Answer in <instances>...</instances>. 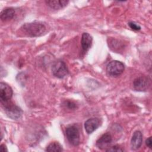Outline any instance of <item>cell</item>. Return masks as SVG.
<instances>
[{
  "instance_id": "1",
  "label": "cell",
  "mask_w": 152,
  "mask_h": 152,
  "mask_svg": "<svg viewBox=\"0 0 152 152\" xmlns=\"http://www.w3.org/2000/svg\"><path fill=\"white\" fill-rule=\"evenodd\" d=\"M21 30L22 31L30 37L40 36L45 34L46 31V26L40 21H34L23 24Z\"/></svg>"
},
{
  "instance_id": "2",
  "label": "cell",
  "mask_w": 152,
  "mask_h": 152,
  "mask_svg": "<svg viewBox=\"0 0 152 152\" xmlns=\"http://www.w3.org/2000/svg\"><path fill=\"white\" fill-rule=\"evenodd\" d=\"M4 107L5 112L7 115L12 119H18L20 118L22 114V110L20 107L16 106L12 102L8 101L1 103Z\"/></svg>"
},
{
  "instance_id": "3",
  "label": "cell",
  "mask_w": 152,
  "mask_h": 152,
  "mask_svg": "<svg viewBox=\"0 0 152 152\" xmlns=\"http://www.w3.org/2000/svg\"><path fill=\"white\" fill-rule=\"evenodd\" d=\"M51 69L53 75L58 78H63L68 74V68L65 63L62 61H55L52 64Z\"/></svg>"
},
{
  "instance_id": "4",
  "label": "cell",
  "mask_w": 152,
  "mask_h": 152,
  "mask_svg": "<svg viewBox=\"0 0 152 152\" xmlns=\"http://www.w3.org/2000/svg\"><path fill=\"white\" fill-rule=\"evenodd\" d=\"M125 69L124 64L119 61H112L109 62L106 67L107 74L112 77L120 75Z\"/></svg>"
},
{
  "instance_id": "5",
  "label": "cell",
  "mask_w": 152,
  "mask_h": 152,
  "mask_svg": "<svg viewBox=\"0 0 152 152\" xmlns=\"http://www.w3.org/2000/svg\"><path fill=\"white\" fill-rule=\"evenodd\" d=\"M65 134L68 141L73 145H78L80 144V136L78 129L75 126H69L66 128Z\"/></svg>"
},
{
  "instance_id": "6",
  "label": "cell",
  "mask_w": 152,
  "mask_h": 152,
  "mask_svg": "<svg viewBox=\"0 0 152 152\" xmlns=\"http://www.w3.org/2000/svg\"><path fill=\"white\" fill-rule=\"evenodd\" d=\"M150 86V80L146 76L137 77L133 81V88L137 91H145Z\"/></svg>"
},
{
  "instance_id": "7",
  "label": "cell",
  "mask_w": 152,
  "mask_h": 152,
  "mask_svg": "<svg viewBox=\"0 0 152 152\" xmlns=\"http://www.w3.org/2000/svg\"><path fill=\"white\" fill-rule=\"evenodd\" d=\"M12 93V90L9 85L3 82L0 83V99L1 103L10 100Z\"/></svg>"
},
{
  "instance_id": "8",
  "label": "cell",
  "mask_w": 152,
  "mask_h": 152,
  "mask_svg": "<svg viewBox=\"0 0 152 152\" xmlns=\"http://www.w3.org/2000/svg\"><path fill=\"white\" fill-rule=\"evenodd\" d=\"M100 121L99 118H92L87 119L84 123V128L88 134H91L100 125Z\"/></svg>"
},
{
  "instance_id": "9",
  "label": "cell",
  "mask_w": 152,
  "mask_h": 152,
  "mask_svg": "<svg viewBox=\"0 0 152 152\" xmlns=\"http://www.w3.org/2000/svg\"><path fill=\"white\" fill-rule=\"evenodd\" d=\"M112 138L111 135L109 133H105L102 135L100 138L96 141V146L101 150H104L106 148H109V144L111 143Z\"/></svg>"
},
{
  "instance_id": "10",
  "label": "cell",
  "mask_w": 152,
  "mask_h": 152,
  "mask_svg": "<svg viewBox=\"0 0 152 152\" xmlns=\"http://www.w3.org/2000/svg\"><path fill=\"white\" fill-rule=\"evenodd\" d=\"M142 142V135L140 131H136L134 132L131 140V147L132 150H136L138 149Z\"/></svg>"
},
{
  "instance_id": "11",
  "label": "cell",
  "mask_w": 152,
  "mask_h": 152,
  "mask_svg": "<svg viewBox=\"0 0 152 152\" xmlns=\"http://www.w3.org/2000/svg\"><path fill=\"white\" fill-rule=\"evenodd\" d=\"M93 41V38L88 33H83L81 36V48L83 50L86 52H87L91 46Z\"/></svg>"
},
{
  "instance_id": "12",
  "label": "cell",
  "mask_w": 152,
  "mask_h": 152,
  "mask_svg": "<svg viewBox=\"0 0 152 152\" xmlns=\"http://www.w3.org/2000/svg\"><path fill=\"white\" fill-rule=\"evenodd\" d=\"M45 2L52 9L60 10L66 7L69 1L66 0H48L46 1Z\"/></svg>"
},
{
  "instance_id": "13",
  "label": "cell",
  "mask_w": 152,
  "mask_h": 152,
  "mask_svg": "<svg viewBox=\"0 0 152 152\" xmlns=\"http://www.w3.org/2000/svg\"><path fill=\"white\" fill-rule=\"evenodd\" d=\"M15 10L13 8L4 9L0 14V17L2 21H7L12 19L15 15Z\"/></svg>"
},
{
  "instance_id": "14",
  "label": "cell",
  "mask_w": 152,
  "mask_h": 152,
  "mask_svg": "<svg viewBox=\"0 0 152 152\" xmlns=\"http://www.w3.org/2000/svg\"><path fill=\"white\" fill-rule=\"evenodd\" d=\"M46 151L49 152H60L62 151V147L58 142H53L47 146Z\"/></svg>"
},
{
  "instance_id": "15",
  "label": "cell",
  "mask_w": 152,
  "mask_h": 152,
  "mask_svg": "<svg viewBox=\"0 0 152 152\" xmlns=\"http://www.w3.org/2000/svg\"><path fill=\"white\" fill-rule=\"evenodd\" d=\"M64 104L66 107H67L69 109H75L77 108L76 104L71 101H65Z\"/></svg>"
},
{
  "instance_id": "16",
  "label": "cell",
  "mask_w": 152,
  "mask_h": 152,
  "mask_svg": "<svg viewBox=\"0 0 152 152\" xmlns=\"http://www.w3.org/2000/svg\"><path fill=\"white\" fill-rule=\"evenodd\" d=\"M107 151H123L124 149L120 147L118 145H114L110 148H108V149L106 150Z\"/></svg>"
},
{
  "instance_id": "17",
  "label": "cell",
  "mask_w": 152,
  "mask_h": 152,
  "mask_svg": "<svg viewBox=\"0 0 152 152\" xmlns=\"http://www.w3.org/2000/svg\"><path fill=\"white\" fill-rule=\"evenodd\" d=\"M128 25L130 27V28H132L134 30L138 31V30H140L141 29V27L139 25L137 24L136 23H135L134 22H129L128 23Z\"/></svg>"
},
{
  "instance_id": "18",
  "label": "cell",
  "mask_w": 152,
  "mask_h": 152,
  "mask_svg": "<svg viewBox=\"0 0 152 152\" xmlns=\"http://www.w3.org/2000/svg\"><path fill=\"white\" fill-rule=\"evenodd\" d=\"M145 144L146 145L149 147L150 148H151L152 147V141H151V137H150L145 140Z\"/></svg>"
},
{
  "instance_id": "19",
  "label": "cell",
  "mask_w": 152,
  "mask_h": 152,
  "mask_svg": "<svg viewBox=\"0 0 152 152\" xmlns=\"http://www.w3.org/2000/svg\"><path fill=\"white\" fill-rule=\"evenodd\" d=\"M0 150L1 151H3V152H5V151H7V147L5 145V144H1V146H0Z\"/></svg>"
}]
</instances>
